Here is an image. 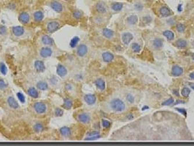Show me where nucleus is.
<instances>
[{"label":"nucleus","instance_id":"nucleus-58","mask_svg":"<svg viewBox=\"0 0 194 146\" xmlns=\"http://www.w3.org/2000/svg\"><path fill=\"white\" fill-rule=\"evenodd\" d=\"M145 1H150V0H145Z\"/></svg>","mask_w":194,"mask_h":146},{"label":"nucleus","instance_id":"nucleus-26","mask_svg":"<svg viewBox=\"0 0 194 146\" xmlns=\"http://www.w3.org/2000/svg\"><path fill=\"white\" fill-rule=\"evenodd\" d=\"M100 137H101V135H100V134H99V131H91L86 134V137H85V140H96V139L100 138Z\"/></svg>","mask_w":194,"mask_h":146},{"label":"nucleus","instance_id":"nucleus-11","mask_svg":"<svg viewBox=\"0 0 194 146\" xmlns=\"http://www.w3.org/2000/svg\"><path fill=\"white\" fill-rule=\"evenodd\" d=\"M45 14L42 8L34 10L31 12V18H32V23L35 24H42L45 20Z\"/></svg>","mask_w":194,"mask_h":146},{"label":"nucleus","instance_id":"nucleus-59","mask_svg":"<svg viewBox=\"0 0 194 146\" xmlns=\"http://www.w3.org/2000/svg\"><path fill=\"white\" fill-rule=\"evenodd\" d=\"M47 1H49V0H47Z\"/></svg>","mask_w":194,"mask_h":146},{"label":"nucleus","instance_id":"nucleus-32","mask_svg":"<svg viewBox=\"0 0 194 146\" xmlns=\"http://www.w3.org/2000/svg\"><path fill=\"white\" fill-rule=\"evenodd\" d=\"M159 12H160V14L161 15V16H163V17H168V16H170V15H172V12L170 11V10H169L167 7H165V6L161 7V8H160Z\"/></svg>","mask_w":194,"mask_h":146},{"label":"nucleus","instance_id":"nucleus-55","mask_svg":"<svg viewBox=\"0 0 194 146\" xmlns=\"http://www.w3.org/2000/svg\"><path fill=\"white\" fill-rule=\"evenodd\" d=\"M145 109H148V107H144L143 110H145Z\"/></svg>","mask_w":194,"mask_h":146},{"label":"nucleus","instance_id":"nucleus-19","mask_svg":"<svg viewBox=\"0 0 194 146\" xmlns=\"http://www.w3.org/2000/svg\"><path fill=\"white\" fill-rule=\"evenodd\" d=\"M10 37V29L5 25L0 24V42L6 40Z\"/></svg>","mask_w":194,"mask_h":146},{"label":"nucleus","instance_id":"nucleus-5","mask_svg":"<svg viewBox=\"0 0 194 146\" xmlns=\"http://www.w3.org/2000/svg\"><path fill=\"white\" fill-rule=\"evenodd\" d=\"M47 6L59 14H65L68 12V5L61 0H49L46 2Z\"/></svg>","mask_w":194,"mask_h":146},{"label":"nucleus","instance_id":"nucleus-39","mask_svg":"<svg viewBox=\"0 0 194 146\" xmlns=\"http://www.w3.org/2000/svg\"><path fill=\"white\" fill-rule=\"evenodd\" d=\"M132 51H133V52H134V53H139V52H140L141 50H142L140 45L138 43H136V42H134V43H133L132 45Z\"/></svg>","mask_w":194,"mask_h":146},{"label":"nucleus","instance_id":"nucleus-36","mask_svg":"<svg viewBox=\"0 0 194 146\" xmlns=\"http://www.w3.org/2000/svg\"><path fill=\"white\" fill-rule=\"evenodd\" d=\"M123 4L119 3V2H115L111 5V9L115 12H119L123 9Z\"/></svg>","mask_w":194,"mask_h":146},{"label":"nucleus","instance_id":"nucleus-47","mask_svg":"<svg viewBox=\"0 0 194 146\" xmlns=\"http://www.w3.org/2000/svg\"><path fill=\"white\" fill-rule=\"evenodd\" d=\"M126 100L129 103H133L134 102V96L132 94L128 93V94H127L126 96Z\"/></svg>","mask_w":194,"mask_h":146},{"label":"nucleus","instance_id":"nucleus-17","mask_svg":"<svg viewBox=\"0 0 194 146\" xmlns=\"http://www.w3.org/2000/svg\"><path fill=\"white\" fill-rule=\"evenodd\" d=\"M35 86L39 91H48L50 88V85L48 80L43 79H39L35 82Z\"/></svg>","mask_w":194,"mask_h":146},{"label":"nucleus","instance_id":"nucleus-7","mask_svg":"<svg viewBox=\"0 0 194 146\" xmlns=\"http://www.w3.org/2000/svg\"><path fill=\"white\" fill-rule=\"evenodd\" d=\"M74 118L78 123L83 125H88L91 121V116L88 112L78 110L74 113Z\"/></svg>","mask_w":194,"mask_h":146},{"label":"nucleus","instance_id":"nucleus-12","mask_svg":"<svg viewBox=\"0 0 194 146\" xmlns=\"http://www.w3.org/2000/svg\"><path fill=\"white\" fill-rule=\"evenodd\" d=\"M64 91H65V93H67V96H70L72 98L77 92L76 86H75V84L72 80H67V81H65L64 85Z\"/></svg>","mask_w":194,"mask_h":146},{"label":"nucleus","instance_id":"nucleus-42","mask_svg":"<svg viewBox=\"0 0 194 146\" xmlns=\"http://www.w3.org/2000/svg\"><path fill=\"white\" fill-rule=\"evenodd\" d=\"M23 2L27 5H35L40 1V0H22Z\"/></svg>","mask_w":194,"mask_h":146},{"label":"nucleus","instance_id":"nucleus-27","mask_svg":"<svg viewBox=\"0 0 194 146\" xmlns=\"http://www.w3.org/2000/svg\"><path fill=\"white\" fill-rule=\"evenodd\" d=\"M121 38H122V42H123V44L127 45L130 43L131 41L133 39L134 37L132 34L129 33V32H125V33L123 34Z\"/></svg>","mask_w":194,"mask_h":146},{"label":"nucleus","instance_id":"nucleus-40","mask_svg":"<svg viewBox=\"0 0 194 146\" xmlns=\"http://www.w3.org/2000/svg\"><path fill=\"white\" fill-rule=\"evenodd\" d=\"M190 93H191V90H190V89H188V87H184L183 89H182V91H181V94H182V96L185 97V98H187V97L189 96Z\"/></svg>","mask_w":194,"mask_h":146},{"label":"nucleus","instance_id":"nucleus-22","mask_svg":"<svg viewBox=\"0 0 194 146\" xmlns=\"http://www.w3.org/2000/svg\"><path fill=\"white\" fill-rule=\"evenodd\" d=\"M50 86L53 89H58L61 86V80L58 77L55 75L51 76V78L48 79V80Z\"/></svg>","mask_w":194,"mask_h":146},{"label":"nucleus","instance_id":"nucleus-43","mask_svg":"<svg viewBox=\"0 0 194 146\" xmlns=\"http://www.w3.org/2000/svg\"><path fill=\"white\" fill-rule=\"evenodd\" d=\"M63 110L59 107H55L53 110V114L55 116H61L63 114Z\"/></svg>","mask_w":194,"mask_h":146},{"label":"nucleus","instance_id":"nucleus-35","mask_svg":"<svg viewBox=\"0 0 194 146\" xmlns=\"http://www.w3.org/2000/svg\"><path fill=\"white\" fill-rule=\"evenodd\" d=\"M127 23L130 25H134L137 23L138 21V17L136 15H132L130 16H128L126 19Z\"/></svg>","mask_w":194,"mask_h":146},{"label":"nucleus","instance_id":"nucleus-4","mask_svg":"<svg viewBox=\"0 0 194 146\" xmlns=\"http://www.w3.org/2000/svg\"><path fill=\"white\" fill-rule=\"evenodd\" d=\"M35 42L37 44L38 46H48L53 47V48H56V45L53 39L51 37V35L46 33L45 32H42L38 33L35 37Z\"/></svg>","mask_w":194,"mask_h":146},{"label":"nucleus","instance_id":"nucleus-30","mask_svg":"<svg viewBox=\"0 0 194 146\" xmlns=\"http://www.w3.org/2000/svg\"><path fill=\"white\" fill-rule=\"evenodd\" d=\"M34 66H35V69L38 72H42L45 69V64H44L43 62L41 60V59L35 61Z\"/></svg>","mask_w":194,"mask_h":146},{"label":"nucleus","instance_id":"nucleus-46","mask_svg":"<svg viewBox=\"0 0 194 146\" xmlns=\"http://www.w3.org/2000/svg\"><path fill=\"white\" fill-rule=\"evenodd\" d=\"M174 104V99L172 97V98L168 99V100H166V101H165L164 103H162V105L169 106V105H171V104Z\"/></svg>","mask_w":194,"mask_h":146},{"label":"nucleus","instance_id":"nucleus-8","mask_svg":"<svg viewBox=\"0 0 194 146\" xmlns=\"http://www.w3.org/2000/svg\"><path fill=\"white\" fill-rule=\"evenodd\" d=\"M18 19L20 24L23 26H28L32 23V18H31V12L28 10H21L18 13Z\"/></svg>","mask_w":194,"mask_h":146},{"label":"nucleus","instance_id":"nucleus-24","mask_svg":"<svg viewBox=\"0 0 194 146\" xmlns=\"http://www.w3.org/2000/svg\"><path fill=\"white\" fill-rule=\"evenodd\" d=\"M84 16V13L82 10L78 9H73L70 11V17L74 21H80Z\"/></svg>","mask_w":194,"mask_h":146},{"label":"nucleus","instance_id":"nucleus-15","mask_svg":"<svg viewBox=\"0 0 194 146\" xmlns=\"http://www.w3.org/2000/svg\"><path fill=\"white\" fill-rule=\"evenodd\" d=\"M58 134L60 137L64 140H69L72 137L73 134V130L72 127H63L58 130Z\"/></svg>","mask_w":194,"mask_h":146},{"label":"nucleus","instance_id":"nucleus-45","mask_svg":"<svg viewBox=\"0 0 194 146\" xmlns=\"http://www.w3.org/2000/svg\"><path fill=\"white\" fill-rule=\"evenodd\" d=\"M102 127H104V128L107 129V128H109V127H110V126H111V123L109 122V120H105V119H102Z\"/></svg>","mask_w":194,"mask_h":146},{"label":"nucleus","instance_id":"nucleus-18","mask_svg":"<svg viewBox=\"0 0 194 146\" xmlns=\"http://www.w3.org/2000/svg\"><path fill=\"white\" fill-rule=\"evenodd\" d=\"M10 91V86L8 82L2 77H0V96H4Z\"/></svg>","mask_w":194,"mask_h":146},{"label":"nucleus","instance_id":"nucleus-56","mask_svg":"<svg viewBox=\"0 0 194 146\" xmlns=\"http://www.w3.org/2000/svg\"><path fill=\"white\" fill-rule=\"evenodd\" d=\"M192 57H193V59H194V54H193V56H192Z\"/></svg>","mask_w":194,"mask_h":146},{"label":"nucleus","instance_id":"nucleus-41","mask_svg":"<svg viewBox=\"0 0 194 146\" xmlns=\"http://www.w3.org/2000/svg\"><path fill=\"white\" fill-rule=\"evenodd\" d=\"M93 21H94V22L96 24H101L104 22V18L103 17H102L101 15H99V16L94 17Z\"/></svg>","mask_w":194,"mask_h":146},{"label":"nucleus","instance_id":"nucleus-3","mask_svg":"<svg viewBox=\"0 0 194 146\" xmlns=\"http://www.w3.org/2000/svg\"><path fill=\"white\" fill-rule=\"evenodd\" d=\"M65 25L64 21L62 20L58 19V18H48L44 20L42 23V29L43 32L52 35L55 33L57 31L63 27Z\"/></svg>","mask_w":194,"mask_h":146},{"label":"nucleus","instance_id":"nucleus-52","mask_svg":"<svg viewBox=\"0 0 194 146\" xmlns=\"http://www.w3.org/2000/svg\"><path fill=\"white\" fill-rule=\"evenodd\" d=\"M173 93H175V95H177V96H179V93H178V90H174Z\"/></svg>","mask_w":194,"mask_h":146},{"label":"nucleus","instance_id":"nucleus-2","mask_svg":"<svg viewBox=\"0 0 194 146\" xmlns=\"http://www.w3.org/2000/svg\"><path fill=\"white\" fill-rule=\"evenodd\" d=\"M33 35V30L28 26H13L10 28V37L16 42L29 39Z\"/></svg>","mask_w":194,"mask_h":146},{"label":"nucleus","instance_id":"nucleus-9","mask_svg":"<svg viewBox=\"0 0 194 146\" xmlns=\"http://www.w3.org/2000/svg\"><path fill=\"white\" fill-rule=\"evenodd\" d=\"M55 48L48 46H39L37 49V56L39 59H45L52 57L55 53Z\"/></svg>","mask_w":194,"mask_h":146},{"label":"nucleus","instance_id":"nucleus-16","mask_svg":"<svg viewBox=\"0 0 194 146\" xmlns=\"http://www.w3.org/2000/svg\"><path fill=\"white\" fill-rule=\"evenodd\" d=\"M25 91L27 94L33 99H38L39 96V91L32 85H27L25 88Z\"/></svg>","mask_w":194,"mask_h":146},{"label":"nucleus","instance_id":"nucleus-48","mask_svg":"<svg viewBox=\"0 0 194 146\" xmlns=\"http://www.w3.org/2000/svg\"><path fill=\"white\" fill-rule=\"evenodd\" d=\"M134 7H135V9L138 11L142 10V9H143V5H142L141 3H139V2L136 3V5H135Z\"/></svg>","mask_w":194,"mask_h":146},{"label":"nucleus","instance_id":"nucleus-6","mask_svg":"<svg viewBox=\"0 0 194 146\" xmlns=\"http://www.w3.org/2000/svg\"><path fill=\"white\" fill-rule=\"evenodd\" d=\"M3 98L5 104L7 107V108L9 109L10 110H12V111H18V110H20L21 107H20L19 103L17 101L15 96H14L11 91H8L3 96Z\"/></svg>","mask_w":194,"mask_h":146},{"label":"nucleus","instance_id":"nucleus-13","mask_svg":"<svg viewBox=\"0 0 194 146\" xmlns=\"http://www.w3.org/2000/svg\"><path fill=\"white\" fill-rule=\"evenodd\" d=\"M56 73L60 78L65 79L69 75V69L67 65L59 63L56 66Z\"/></svg>","mask_w":194,"mask_h":146},{"label":"nucleus","instance_id":"nucleus-25","mask_svg":"<svg viewBox=\"0 0 194 146\" xmlns=\"http://www.w3.org/2000/svg\"><path fill=\"white\" fill-rule=\"evenodd\" d=\"M72 105H73V100H72V97L69 96H66L64 99V103H63L62 107L63 109H66V110H69V109L72 108Z\"/></svg>","mask_w":194,"mask_h":146},{"label":"nucleus","instance_id":"nucleus-29","mask_svg":"<svg viewBox=\"0 0 194 146\" xmlns=\"http://www.w3.org/2000/svg\"><path fill=\"white\" fill-rule=\"evenodd\" d=\"M95 86L99 91H104L105 89V87H106L105 80L102 78H97L95 80Z\"/></svg>","mask_w":194,"mask_h":146},{"label":"nucleus","instance_id":"nucleus-21","mask_svg":"<svg viewBox=\"0 0 194 146\" xmlns=\"http://www.w3.org/2000/svg\"><path fill=\"white\" fill-rule=\"evenodd\" d=\"M95 10L98 13L102 15V14H105L107 12L108 8L105 2H102V1H99V2H98L96 4Z\"/></svg>","mask_w":194,"mask_h":146},{"label":"nucleus","instance_id":"nucleus-44","mask_svg":"<svg viewBox=\"0 0 194 146\" xmlns=\"http://www.w3.org/2000/svg\"><path fill=\"white\" fill-rule=\"evenodd\" d=\"M185 26L184 24H178L177 25V32H179V33H182V32L185 31Z\"/></svg>","mask_w":194,"mask_h":146},{"label":"nucleus","instance_id":"nucleus-1","mask_svg":"<svg viewBox=\"0 0 194 146\" xmlns=\"http://www.w3.org/2000/svg\"><path fill=\"white\" fill-rule=\"evenodd\" d=\"M28 111L35 117L44 118L53 113V108L48 100H35L29 104Z\"/></svg>","mask_w":194,"mask_h":146},{"label":"nucleus","instance_id":"nucleus-33","mask_svg":"<svg viewBox=\"0 0 194 146\" xmlns=\"http://www.w3.org/2000/svg\"><path fill=\"white\" fill-rule=\"evenodd\" d=\"M102 32L103 36L107 38V39H111V38L113 37L114 35H115V33H114L113 31L109 29H106V28L102 29Z\"/></svg>","mask_w":194,"mask_h":146},{"label":"nucleus","instance_id":"nucleus-51","mask_svg":"<svg viewBox=\"0 0 194 146\" xmlns=\"http://www.w3.org/2000/svg\"><path fill=\"white\" fill-rule=\"evenodd\" d=\"M190 77H191V79H192V80H194V72L190 74Z\"/></svg>","mask_w":194,"mask_h":146},{"label":"nucleus","instance_id":"nucleus-53","mask_svg":"<svg viewBox=\"0 0 194 146\" xmlns=\"http://www.w3.org/2000/svg\"><path fill=\"white\" fill-rule=\"evenodd\" d=\"M191 87L193 90H194V84H191Z\"/></svg>","mask_w":194,"mask_h":146},{"label":"nucleus","instance_id":"nucleus-57","mask_svg":"<svg viewBox=\"0 0 194 146\" xmlns=\"http://www.w3.org/2000/svg\"><path fill=\"white\" fill-rule=\"evenodd\" d=\"M193 46L194 47V41H193Z\"/></svg>","mask_w":194,"mask_h":146},{"label":"nucleus","instance_id":"nucleus-34","mask_svg":"<svg viewBox=\"0 0 194 146\" xmlns=\"http://www.w3.org/2000/svg\"><path fill=\"white\" fill-rule=\"evenodd\" d=\"M152 43H153L154 48H156V49H160V48H161L163 47L164 41L163 39H161V38H156V39H154Z\"/></svg>","mask_w":194,"mask_h":146},{"label":"nucleus","instance_id":"nucleus-14","mask_svg":"<svg viewBox=\"0 0 194 146\" xmlns=\"http://www.w3.org/2000/svg\"><path fill=\"white\" fill-rule=\"evenodd\" d=\"M88 47L86 44L80 43L78 45L75 50V55L79 59H82L87 56L88 53Z\"/></svg>","mask_w":194,"mask_h":146},{"label":"nucleus","instance_id":"nucleus-50","mask_svg":"<svg viewBox=\"0 0 194 146\" xmlns=\"http://www.w3.org/2000/svg\"><path fill=\"white\" fill-rule=\"evenodd\" d=\"M61 1H63L64 3H66L67 5H72L75 2V0H61Z\"/></svg>","mask_w":194,"mask_h":146},{"label":"nucleus","instance_id":"nucleus-37","mask_svg":"<svg viewBox=\"0 0 194 146\" xmlns=\"http://www.w3.org/2000/svg\"><path fill=\"white\" fill-rule=\"evenodd\" d=\"M176 45L179 48H185L188 45V42L185 39H179L176 41Z\"/></svg>","mask_w":194,"mask_h":146},{"label":"nucleus","instance_id":"nucleus-49","mask_svg":"<svg viewBox=\"0 0 194 146\" xmlns=\"http://www.w3.org/2000/svg\"><path fill=\"white\" fill-rule=\"evenodd\" d=\"M176 110H177V111H179L180 113L183 114L185 117L187 116V111L184 108H182H182H176Z\"/></svg>","mask_w":194,"mask_h":146},{"label":"nucleus","instance_id":"nucleus-20","mask_svg":"<svg viewBox=\"0 0 194 146\" xmlns=\"http://www.w3.org/2000/svg\"><path fill=\"white\" fill-rule=\"evenodd\" d=\"M32 127V130L36 134H39V133L42 132L45 129V124L42 121L40 120H37L33 123V124L31 125Z\"/></svg>","mask_w":194,"mask_h":146},{"label":"nucleus","instance_id":"nucleus-31","mask_svg":"<svg viewBox=\"0 0 194 146\" xmlns=\"http://www.w3.org/2000/svg\"><path fill=\"white\" fill-rule=\"evenodd\" d=\"M102 60L105 62H110L114 59V55L110 52H105L102 55Z\"/></svg>","mask_w":194,"mask_h":146},{"label":"nucleus","instance_id":"nucleus-54","mask_svg":"<svg viewBox=\"0 0 194 146\" xmlns=\"http://www.w3.org/2000/svg\"><path fill=\"white\" fill-rule=\"evenodd\" d=\"M179 10V12H180V11L182 10H181V5H179V10Z\"/></svg>","mask_w":194,"mask_h":146},{"label":"nucleus","instance_id":"nucleus-28","mask_svg":"<svg viewBox=\"0 0 194 146\" xmlns=\"http://www.w3.org/2000/svg\"><path fill=\"white\" fill-rule=\"evenodd\" d=\"M182 73H183V69L181 66H178V65H175L172 66V74L174 76H176V77L180 76Z\"/></svg>","mask_w":194,"mask_h":146},{"label":"nucleus","instance_id":"nucleus-38","mask_svg":"<svg viewBox=\"0 0 194 146\" xmlns=\"http://www.w3.org/2000/svg\"><path fill=\"white\" fill-rule=\"evenodd\" d=\"M163 35L164 37H166L169 40H172V39L175 38V35H174L173 32L170 30H166L163 32Z\"/></svg>","mask_w":194,"mask_h":146},{"label":"nucleus","instance_id":"nucleus-10","mask_svg":"<svg viewBox=\"0 0 194 146\" xmlns=\"http://www.w3.org/2000/svg\"><path fill=\"white\" fill-rule=\"evenodd\" d=\"M109 107L116 113H121L125 110V104L119 98L112 99L109 102Z\"/></svg>","mask_w":194,"mask_h":146},{"label":"nucleus","instance_id":"nucleus-23","mask_svg":"<svg viewBox=\"0 0 194 146\" xmlns=\"http://www.w3.org/2000/svg\"><path fill=\"white\" fill-rule=\"evenodd\" d=\"M83 101L85 104L89 106H92L96 102V96L92 93H88L83 96Z\"/></svg>","mask_w":194,"mask_h":146}]
</instances>
